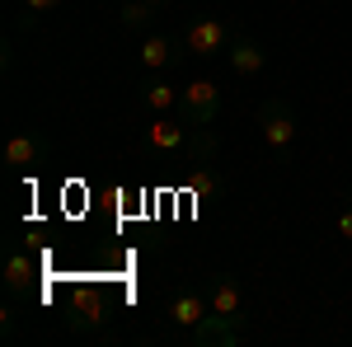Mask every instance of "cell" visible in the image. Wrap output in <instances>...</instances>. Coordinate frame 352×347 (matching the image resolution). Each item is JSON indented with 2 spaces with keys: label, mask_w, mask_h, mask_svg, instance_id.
Segmentation results:
<instances>
[{
  "label": "cell",
  "mask_w": 352,
  "mask_h": 347,
  "mask_svg": "<svg viewBox=\"0 0 352 347\" xmlns=\"http://www.w3.org/2000/svg\"><path fill=\"white\" fill-rule=\"evenodd\" d=\"M66 328L76 338H109V300L94 287H80L66 300Z\"/></svg>",
  "instance_id": "cell-1"
},
{
  "label": "cell",
  "mask_w": 352,
  "mask_h": 347,
  "mask_svg": "<svg viewBox=\"0 0 352 347\" xmlns=\"http://www.w3.org/2000/svg\"><path fill=\"white\" fill-rule=\"evenodd\" d=\"M254 127H258L263 141H268L272 155H287L292 141H296V108L287 104V99H263L258 113H254Z\"/></svg>",
  "instance_id": "cell-2"
},
{
  "label": "cell",
  "mask_w": 352,
  "mask_h": 347,
  "mask_svg": "<svg viewBox=\"0 0 352 347\" xmlns=\"http://www.w3.org/2000/svg\"><path fill=\"white\" fill-rule=\"evenodd\" d=\"M188 132H192V127H179V122H169L164 113H155V117L146 122V132H141V155H146L151 164L174 160V155H184Z\"/></svg>",
  "instance_id": "cell-3"
},
{
  "label": "cell",
  "mask_w": 352,
  "mask_h": 347,
  "mask_svg": "<svg viewBox=\"0 0 352 347\" xmlns=\"http://www.w3.org/2000/svg\"><path fill=\"white\" fill-rule=\"evenodd\" d=\"M217 113H221V89L212 80H192L179 94V122L184 127H212Z\"/></svg>",
  "instance_id": "cell-4"
},
{
  "label": "cell",
  "mask_w": 352,
  "mask_h": 347,
  "mask_svg": "<svg viewBox=\"0 0 352 347\" xmlns=\"http://www.w3.org/2000/svg\"><path fill=\"white\" fill-rule=\"evenodd\" d=\"M244 324L249 320H235V315H207V320L197 324V328H188L184 338H188L192 347H240L249 333H244Z\"/></svg>",
  "instance_id": "cell-5"
},
{
  "label": "cell",
  "mask_w": 352,
  "mask_h": 347,
  "mask_svg": "<svg viewBox=\"0 0 352 347\" xmlns=\"http://www.w3.org/2000/svg\"><path fill=\"white\" fill-rule=\"evenodd\" d=\"M47 160H52V146H47V136H38V132H14L10 141H5V164H10L14 174L43 169Z\"/></svg>",
  "instance_id": "cell-6"
},
{
  "label": "cell",
  "mask_w": 352,
  "mask_h": 347,
  "mask_svg": "<svg viewBox=\"0 0 352 347\" xmlns=\"http://www.w3.org/2000/svg\"><path fill=\"white\" fill-rule=\"evenodd\" d=\"M184 38H174V33H146L141 38V71H151V76H160V71H174L179 61H184Z\"/></svg>",
  "instance_id": "cell-7"
},
{
  "label": "cell",
  "mask_w": 352,
  "mask_h": 347,
  "mask_svg": "<svg viewBox=\"0 0 352 347\" xmlns=\"http://www.w3.org/2000/svg\"><path fill=\"white\" fill-rule=\"evenodd\" d=\"M230 28L221 24V19H192L188 28H184V47H188V56H217L230 47Z\"/></svg>",
  "instance_id": "cell-8"
},
{
  "label": "cell",
  "mask_w": 352,
  "mask_h": 347,
  "mask_svg": "<svg viewBox=\"0 0 352 347\" xmlns=\"http://www.w3.org/2000/svg\"><path fill=\"white\" fill-rule=\"evenodd\" d=\"M38 291V263L28 258V249H10V258H5V295L10 300H33Z\"/></svg>",
  "instance_id": "cell-9"
},
{
  "label": "cell",
  "mask_w": 352,
  "mask_h": 347,
  "mask_svg": "<svg viewBox=\"0 0 352 347\" xmlns=\"http://www.w3.org/2000/svg\"><path fill=\"white\" fill-rule=\"evenodd\" d=\"M226 61H230V71H235L240 80H254V76L268 66V52H263V43H254V38L235 33L230 47H226Z\"/></svg>",
  "instance_id": "cell-10"
},
{
  "label": "cell",
  "mask_w": 352,
  "mask_h": 347,
  "mask_svg": "<svg viewBox=\"0 0 352 347\" xmlns=\"http://www.w3.org/2000/svg\"><path fill=\"white\" fill-rule=\"evenodd\" d=\"M207 300H212V310H217V315L249 320V315H244V287H240V277H230V272H217V277H212V287H207Z\"/></svg>",
  "instance_id": "cell-11"
},
{
  "label": "cell",
  "mask_w": 352,
  "mask_h": 347,
  "mask_svg": "<svg viewBox=\"0 0 352 347\" xmlns=\"http://www.w3.org/2000/svg\"><path fill=\"white\" fill-rule=\"evenodd\" d=\"M207 315H212V300H207L202 291H179L174 300H169V320H174V328H179V333L197 328Z\"/></svg>",
  "instance_id": "cell-12"
},
{
  "label": "cell",
  "mask_w": 352,
  "mask_h": 347,
  "mask_svg": "<svg viewBox=\"0 0 352 347\" xmlns=\"http://www.w3.org/2000/svg\"><path fill=\"white\" fill-rule=\"evenodd\" d=\"M179 94H184V89H179V85H169V80H164V71H160V76H151V80L141 85L136 104H141L146 113H151V117H155V113H169V108H179Z\"/></svg>",
  "instance_id": "cell-13"
},
{
  "label": "cell",
  "mask_w": 352,
  "mask_h": 347,
  "mask_svg": "<svg viewBox=\"0 0 352 347\" xmlns=\"http://www.w3.org/2000/svg\"><path fill=\"white\" fill-rule=\"evenodd\" d=\"M160 14H164V0H122L118 24L127 28V33H151Z\"/></svg>",
  "instance_id": "cell-14"
},
{
  "label": "cell",
  "mask_w": 352,
  "mask_h": 347,
  "mask_svg": "<svg viewBox=\"0 0 352 347\" xmlns=\"http://www.w3.org/2000/svg\"><path fill=\"white\" fill-rule=\"evenodd\" d=\"M184 188H188L197 202H221V197H226V179H221L212 164H188V174H184Z\"/></svg>",
  "instance_id": "cell-15"
},
{
  "label": "cell",
  "mask_w": 352,
  "mask_h": 347,
  "mask_svg": "<svg viewBox=\"0 0 352 347\" xmlns=\"http://www.w3.org/2000/svg\"><path fill=\"white\" fill-rule=\"evenodd\" d=\"M217 155H221V136L212 127H192L188 146H184V160L188 164H217Z\"/></svg>",
  "instance_id": "cell-16"
},
{
  "label": "cell",
  "mask_w": 352,
  "mask_h": 347,
  "mask_svg": "<svg viewBox=\"0 0 352 347\" xmlns=\"http://www.w3.org/2000/svg\"><path fill=\"white\" fill-rule=\"evenodd\" d=\"M56 10H61V0H24V14H38V19L56 14Z\"/></svg>",
  "instance_id": "cell-17"
},
{
  "label": "cell",
  "mask_w": 352,
  "mask_h": 347,
  "mask_svg": "<svg viewBox=\"0 0 352 347\" xmlns=\"http://www.w3.org/2000/svg\"><path fill=\"white\" fill-rule=\"evenodd\" d=\"M338 235H343V240H352V197H348V207L338 212Z\"/></svg>",
  "instance_id": "cell-18"
},
{
  "label": "cell",
  "mask_w": 352,
  "mask_h": 347,
  "mask_svg": "<svg viewBox=\"0 0 352 347\" xmlns=\"http://www.w3.org/2000/svg\"><path fill=\"white\" fill-rule=\"evenodd\" d=\"M0 333H5V343H14V310L0 315Z\"/></svg>",
  "instance_id": "cell-19"
},
{
  "label": "cell",
  "mask_w": 352,
  "mask_h": 347,
  "mask_svg": "<svg viewBox=\"0 0 352 347\" xmlns=\"http://www.w3.org/2000/svg\"><path fill=\"white\" fill-rule=\"evenodd\" d=\"M348 197H352V188H348Z\"/></svg>",
  "instance_id": "cell-20"
}]
</instances>
